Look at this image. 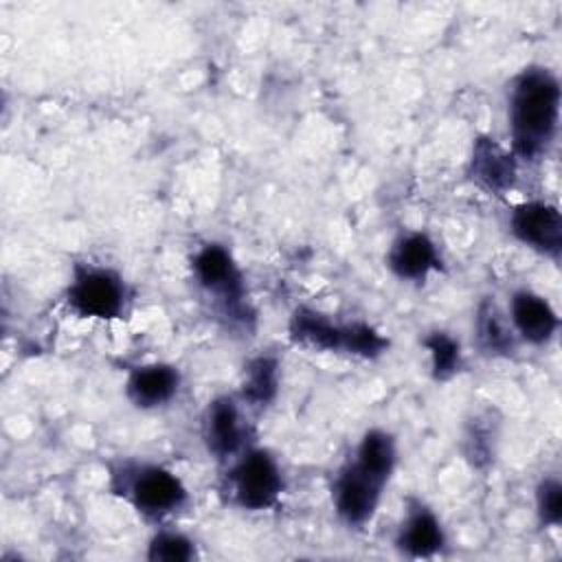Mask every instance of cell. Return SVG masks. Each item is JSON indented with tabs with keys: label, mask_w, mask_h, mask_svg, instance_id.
<instances>
[{
	"label": "cell",
	"mask_w": 562,
	"mask_h": 562,
	"mask_svg": "<svg viewBox=\"0 0 562 562\" xmlns=\"http://www.w3.org/2000/svg\"><path fill=\"white\" fill-rule=\"evenodd\" d=\"M560 121V83L542 66L525 68L509 94V134L514 156L522 160L542 158L553 145Z\"/></svg>",
	"instance_id": "obj_1"
},
{
	"label": "cell",
	"mask_w": 562,
	"mask_h": 562,
	"mask_svg": "<svg viewBox=\"0 0 562 562\" xmlns=\"http://www.w3.org/2000/svg\"><path fill=\"white\" fill-rule=\"evenodd\" d=\"M123 496L149 518H162L187 503V487L167 468L130 465L123 468Z\"/></svg>",
	"instance_id": "obj_2"
},
{
	"label": "cell",
	"mask_w": 562,
	"mask_h": 562,
	"mask_svg": "<svg viewBox=\"0 0 562 562\" xmlns=\"http://www.w3.org/2000/svg\"><path fill=\"white\" fill-rule=\"evenodd\" d=\"M66 299L70 310L83 318H116L125 307L127 290L116 272L83 266L75 270Z\"/></svg>",
	"instance_id": "obj_3"
},
{
	"label": "cell",
	"mask_w": 562,
	"mask_h": 562,
	"mask_svg": "<svg viewBox=\"0 0 562 562\" xmlns=\"http://www.w3.org/2000/svg\"><path fill=\"white\" fill-rule=\"evenodd\" d=\"M233 494L239 507L261 512L272 507L283 490V476L274 457L266 450H248L231 472Z\"/></svg>",
	"instance_id": "obj_4"
},
{
	"label": "cell",
	"mask_w": 562,
	"mask_h": 562,
	"mask_svg": "<svg viewBox=\"0 0 562 562\" xmlns=\"http://www.w3.org/2000/svg\"><path fill=\"white\" fill-rule=\"evenodd\" d=\"M193 274L198 283L217 299L222 310L233 318H244V281L231 257L220 244H206L193 257Z\"/></svg>",
	"instance_id": "obj_5"
},
{
	"label": "cell",
	"mask_w": 562,
	"mask_h": 562,
	"mask_svg": "<svg viewBox=\"0 0 562 562\" xmlns=\"http://www.w3.org/2000/svg\"><path fill=\"white\" fill-rule=\"evenodd\" d=\"M386 479L349 461L334 483V507L338 518L349 527L367 525L380 503Z\"/></svg>",
	"instance_id": "obj_6"
},
{
	"label": "cell",
	"mask_w": 562,
	"mask_h": 562,
	"mask_svg": "<svg viewBox=\"0 0 562 562\" xmlns=\"http://www.w3.org/2000/svg\"><path fill=\"white\" fill-rule=\"evenodd\" d=\"M509 228L520 244H525L551 259L560 257L562 215H560L558 206H553L549 202H540V200L522 202L512 211Z\"/></svg>",
	"instance_id": "obj_7"
},
{
	"label": "cell",
	"mask_w": 562,
	"mask_h": 562,
	"mask_svg": "<svg viewBox=\"0 0 562 562\" xmlns=\"http://www.w3.org/2000/svg\"><path fill=\"white\" fill-rule=\"evenodd\" d=\"M288 334L294 345L307 347L312 351H345L347 353L351 323L340 325L312 307H296L294 314L290 316Z\"/></svg>",
	"instance_id": "obj_8"
},
{
	"label": "cell",
	"mask_w": 562,
	"mask_h": 562,
	"mask_svg": "<svg viewBox=\"0 0 562 562\" xmlns=\"http://www.w3.org/2000/svg\"><path fill=\"white\" fill-rule=\"evenodd\" d=\"M470 178L492 193H505L516 180V156L490 136H479L472 145Z\"/></svg>",
	"instance_id": "obj_9"
},
{
	"label": "cell",
	"mask_w": 562,
	"mask_h": 562,
	"mask_svg": "<svg viewBox=\"0 0 562 562\" xmlns=\"http://www.w3.org/2000/svg\"><path fill=\"white\" fill-rule=\"evenodd\" d=\"M509 321L516 334L531 345L549 342L558 329L555 310L547 299L531 290L514 292L509 305Z\"/></svg>",
	"instance_id": "obj_10"
},
{
	"label": "cell",
	"mask_w": 562,
	"mask_h": 562,
	"mask_svg": "<svg viewBox=\"0 0 562 562\" xmlns=\"http://www.w3.org/2000/svg\"><path fill=\"white\" fill-rule=\"evenodd\" d=\"M204 441L211 454L217 459H226L241 448L244 426L239 417V408L233 397L222 395L209 402L204 413Z\"/></svg>",
	"instance_id": "obj_11"
},
{
	"label": "cell",
	"mask_w": 562,
	"mask_h": 562,
	"mask_svg": "<svg viewBox=\"0 0 562 562\" xmlns=\"http://www.w3.org/2000/svg\"><path fill=\"white\" fill-rule=\"evenodd\" d=\"M386 261L393 274L406 281H424L441 263L435 241L419 231L397 237Z\"/></svg>",
	"instance_id": "obj_12"
},
{
	"label": "cell",
	"mask_w": 562,
	"mask_h": 562,
	"mask_svg": "<svg viewBox=\"0 0 562 562\" xmlns=\"http://www.w3.org/2000/svg\"><path fill=\"white\" fill-rule=\"evenodd\" d=\"M180 386V373L171 364L154 362L132 371L125 393L138 408H156L167 404Z\"/></svg>",
	"instance_id": "obj_13"
},
{
	"label": "cell",
	"mask_w": 562,
	"mask_h": 562,
	"mask_svg": "<svg viewBox=\"0 0 562 562\" xmlns=\"http://www.w3.org/2000/svg\"><path fill=\"white\" fill-rule=\"evenodd\" d=\"M443 542L446 536L439 518L422 503H415L397 531L395 544L413 558H430L443 547Z\"/></svg>",
	"instance_id": "obj_14"
},
{
	"label": "cell",
	"mask_w": 562,
	"mask_h": 562,
	"mask_svg": "<svg viewBox=\"0 0 562 562\" xmlns=\"http://www.w3.org/2000/svg\"><path fill=\"white\" fill-rule=\"evenodd\" d=\"M279 389V364L270 356L252 358L246 364L244 382H241V397L250 406H266L274 400Z\"/></svg>",
	"instance_id": "obj_15"
},
{
	"label": "cell",
	"mask_w": 562,
	"mask_h": 562,
	"mask_svg": "<svg viewBox=\"0 0 562 562\" xmlns=\"http://www.w3.org/2000/svg\"><path fill=\"white\" fill-rule=\"evenodd\" d=\"M476 340L485 353L509 356L514 351V334L503 321L498 307L483 301L476 312Z\"/></svg>",
	"instance_id": "obj_16"
},
{
	"label": "cell",
	"mask_w": 562,
	"mask_h": 562,
	"mask_svg": "<svg viewBox=\"0 0 562 562\" xmlns=\"http://www.w3.org/2000/svg\"><path fill=\"white\" fill-rule=\"evenodd\" d=\"M424 345L430 353V367L435 380H448L461 369V347L446 331H432L424 338Z\"/></svg>",
	"instance_id": "obj_17"
},
{
	"label": "cell",
	"mask_w": 562,
	"mask_h": 562,
	"mask_svg": "<svg viewBox=\"0 0 562 562\" xmlns=\"http://www.w3.org/2000/svg\"><path fill=\"white\" fill-rule=\"evenodd\" d=\"M195 558L193 542L176 531H160L149 540L147 560L151 562H189Z\"/></svg>",
	"instance_id": "obj_18"
},
{
	"label": "cell",
	"mask_w": 562,
	"mask_h": 562,
	"mask_svg": "<svg viewBox=\"0 0 562 562\" xmlns=\"http://www.w3.org/2000/svg\"><path fill=\"white\" fill-rule=\"evenodd\" d=\"M536 509L544 527H558L562 522V483L555 476L540 481L536 490Z\"/></svg>",
	"instance_id": "obj_19"
}]
</instances>
